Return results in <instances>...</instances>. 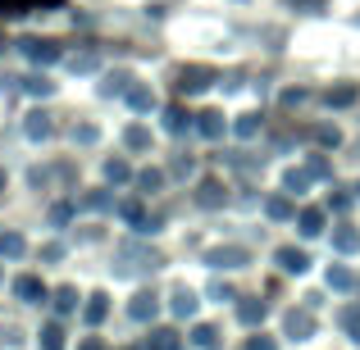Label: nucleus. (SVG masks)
I'll return each instance as SVG.
<instances>
[{
    "mask_svg": "<svg viewBox=\"0 0 360 350\" xmlns=\"http://www.w3.org/2000/svg\"><path fill=\"white\" fill-rule=\"evenodd\" d=\"M0 255H9V260H18V255H23V236L5 232V236H0Z\"/></svg>",
    "mask_w": 360,
    "mask_h": 350,
    "instance_id": "nucleus-9",
    "label": "nucleus"
},
{
    "mask_svg": "<svg viewBox=\"0 0 360 350\" xmlns=\"http://www.w3.org/2000/svg\"><path fill=\"white\" fill-rule=\"evenodd\" d=\"M155 314V296H137L132 300V318H150Z\"/></svg>",
    "mask_w": 360,
    "mask_h": 350,
    "instance_id": "nucleus-13",
    "label": "nucleus"
},
{
    "mask_svg": "<svg viewBox=\"0 0 360 350\" xmlns=\"http://www.w3.org/2000/svg\"><path fill=\"white\" fill-rule=\"evenodd\" d=\"M128 146H132V150L150 146V132H146V128H128Z\"/></svg>",
    "mask_w": 360,
    "mask_h": 350,
    "instance_id": "nucleus-18",
    "label": "nucleus"
},
{
    "mask_svg": "<svg viewBox=\"0 0 360 350\" xmlns=\"http://www.w3.org/2000/svg\"><path fill=\"white\" fill-rule=\"evenodd\" d=\"M201 201L205 205H219L224 196H219V182H201Z\"/></svg>",
    "mask_w": 360,
    "mask_h": 350,
    "instance_id": "nucleus-23",
    "label": "nucleus"
},
{
    "mask_svg": "<svg viewBox=\"0 0 360 350\" xmlns=\"http://www.w3.org/2000/svg\"><path fill=\"white\" fill-rule=\"evenodd\" d=\"M73 305H78V300H73V287H60V300H55V309H60V314H69Z\"/></svg>",
    "mask_w": 360,
    "mask_h": 350,
    "instance_id": "nucleus-22",
    "label": "nucleus"
},
{
    "mask_svg": "<svg viewBox=\"0 0 360 350\" xmlns=\"http://www.w3.org/2000/svg\"><path fill=\"white\" fill-rule=\"evenodd\" d=\"M255 318H264V305H242V323H255Z\"/></svg>",
    "mask_w": 360,
    "mask_h": 350,
    "instance_id": "nucleus-29",
    "label": "nucleus"
},
{
    "mask_svg": "<svg viewBox=\"0 0 360 350\" xmlns=\"http://www.w3.org/2000/svg\"><path fill=\"white\" fill-rule=\"evenodd\" d=\"M356 245H360V236H356L352 228H347V232H338V250H356Z\"/></svg>",
    "mask_w": 360,
    "mask_h": 350,
    "instance_id": "nucleus-26",
    "label": "nucleus"
},
{
    "mask_svg": "<svg viewBox=\"0 0 360 350\" xmlns=\"http://www.w3.org/2000/svg\"><path fill=\"white\" fill-rule=\"evenodd\" d=\"M210 78H214L210 69H183L178 87H183V91H201V87H210Z\"/></svg>",
    "mask_w": 360,
    "mask_h": 350,
    "instance_id": "nucleus-2",
    "label": "nucleus"
},
{
    "mask_svg": "<svg viewBox=\"0 0 360 350\" xmlns=\"http://www.w3.org/2000/svg\"><path fill=\"white\" fill-rule=\"evenodd\" d=\"M306 5H315V9H319V0H306Z\"/></svg>",
    "mask_w": 360,
    "mask_h": 350,
    "instance_id": "nucleus-36",
    "label": "nucleus"
},
{
    "mask_svg": "<svg viewBox=\"0 0 360 350\" xmlns=\"http://www.w3.org/2000/svg\"><path fill=\"white\" fill-rule=\"evenodd\" d=\"M14 291H18V296L27 300V305H37V300H46V287H41L37 278H18V282H14Z\"/></svg>",
    "mask_w": 360,
    "mask_h": 350,
    "instance_id": "nucleus-3",
    "label": "nucleus"
},
{
    "mask_svg": "<svg viewBox=\"0 0 360 350\" xmlns=\"http://www.w3.org/2000/svg\"><path fill=\"white\" fill-rule=\"evenodd\" d=\"M27 137H51V119L32 114V119H27Z\"/></svg>",
    "mask_w": 360,
    "mask_h": 350,
    "instance_id": "nucleus-12",
    "label": "nucleus"
},
{
    "mask_svg": "<svg viewBox=\"0 0 360 350\" xmlns=\"http://www.w3.org/2000/svg\"><path fill=\"white\" fill-rule=\"evenodd\" d=\"M128 100H132V109H155V96H150L146 87H137V91H132Z\"/></svg>",
    "mask_w": 360,
    "mask_h": 350,
    "instance_id": "nucleus-14",
    "label": "nucleus"
},
{
    "mask_svg": "<svg viewBox=\"0 0 360 350\" xmlns=\"http://www.w3.org/2000/svg\"><path fill=\"white\" fill-rule=\"evenodd\" d=\"M82 350H101V342H82Z\"/></svg>",
    "mask_w": 360,
    "mask_h": 350,
    "instance_id": "nucleus-35",
    "label": "nucleus"
},
{
    "mask_svg": "<svg viewBox=\"0 0 360 350\" xmlns=\"http://www.w3.org/2000/svg\"><path fill=\"white\" fill-rule=\"evenodd\" d=\"M269 214H274V219H288V214H292V205L283 201V196H274V201H269Z\"/></svg>",
    "mask_w": 360,
    "mask_h": 350,
    "instance_id": "nucleus-25",
    "label": "nucleus"
},
{
    "mask_svg": "<svg viewBox=\"0 0 360 350\" xmlns=\"http://www.w3.org/2000/svg\"><path fill=\"white\" fill-rule=\"evenodd\" d=\"M251 350H274V342H251Z\"/></svg>",
    "mask_w": 360,
    "mask_h": 350,
    "instance_id": "nucleus-34",
    "label": "nucleus"
},
{
    "mask_svg": "<svg viewBox=\"0 0 360 350\" xmlns=\"http://www.w3.org/2000/svg\"><path fill=\"white\" fill-rule=\"evenodd\" d=\"M192 342L201 346V350H210L214 342H219V332H214V328H196V332H192Z\"/></svg>",
    "mask_w": 360,
    "mask_h": 350,
    "instance_id": "nucleus-17",
    "label": "nucleus"
},
{
    "mask_svg": "<svg viewBox=\"0 0 360 350\" xmlns=\"http://www.w3.org/2000/svg\"><path fill=\"white\" fill-rule=\"evenodd\" d=\"M255 128H260V114H242V123H238V137H255Z\"/></svg>",
    "mask_w": 360,
    "mask_h": 350,
    "instance_id": "nucleus-19",
    "label": "nucleus"
},
{
    "mask_svg": "<svg viewBox=\"0 0 360 350\" xmlns=\"http://www.w3.org/2000/svg\"><path fill=\"white\" fill-rule=\"evenodd\" d=\"M137 182H141V187H146V191H155V187H160V182H165V177H160V173H141V177H137Z\"/></svg>",
    "mask_w": 360,
    "mask_h": 350,
    "instance_id": "nucleus-32",
    "label": "nucleus"
},
{
    "mask_svg": "<svg viewBox=\"0 0 360 350\" xmlns=\"http://www.w3.org/2000/svg\"><path fill=\"white\" fill-rule=\"evenodd\" d=\"M73 69H78V73H87V69H96V55H78V60H73Z\"/></svg>",
    "mask_w": 360,
    "mask_h": 350,
    "instance_id": "nucleus-31",
    "label": "nucleus"
},
{
    "mask_svg": "<svg viewBox=\"0 0 360 350\" xmlns=\"http://www.w3.org/2000/svg\"><path fill=\"white\" fill-rule=\"evenodd\" d=\"M356 100V91L352 87H338V91H328V105H352Z\"/></svg>",
    "mask_w": 360,
    "mask_h": 350,
    "instance_id": "nucleus-20",
    "label": "nucleus"
},
{
    "mask_svg": "<svg viewBox=\"0 0 360 350\" xmlns=\"http://www.w3.org/2000/svg\"><path fill=\"white\" fill-rule=\"evenodd\" d=\"M342 323H347V332H352V337H360V305H356V309H347Z\"/></svg>",
    "mask_w": 360,
    "mask_h": 350,
    "instance_id": "nucleus-27",
    "label": "nucleus"
},
{
    "mask_svg": "<svg viewBox=\"0 0 360 350\" xmlns=\"http://www.w3.org/2000/svg\"><path fill=\"white\" fill-rule=\"evenodd\" d=\"M310 328H315V318L310 314H288V337H297V342H306Z\"/></svg>",
    "mask_w": 360,
    "mask_h": 350,
    "instance_id": "nucleus-5",
    "label": "nucleus"
},
{
    "mask_svg": "<svg viewBox=\"0 0 360 350\" xmlns=\"http://www.w3.org/2000/svg\"><path fill=\"white\" fill-rule=\"evenodd\" d=\"M319 141H324V146H338V128H319Z\"/></svg>",
    "mask_w": 360,
    "mask_h": 350,
    "instance_id": "nucleus-33",
    "label": "nucleus"
},
{
    "mask_svg": "<svg viewBox=\"0 0 360 350\" xmlns=\"http://www.w3.org/2000/svg\"><path fill=\"white\" fill-rule=\"evenodd\" d=\"M319 228H324V214H319V210H306V214H301V232H306V236H315Z\"/></svg>",
    "mask_w": 360,
    "mask_h": 350,
    "instance_id": "nucleus-10",
    "label": "nucleus"
},
{
    "mask_svg": "<svg viewBox=\"0 0 360 350\" xmlns=\"http://www.w3.org/2000/svg\"><path fill=\"white\" fill-rule=\"evenodd\" d=\"M0 187H5V173H0Z\"/></svg>",
    "mask_w": 360,
    "mask_h": 350,
    "instance_id": "nucleus-37",
    "label": "nucleus"
},
{
    "mask_svg": "<svg viewBox=\"0 0 360 350\" xmlns=\"http://www.w3.org/2000/svg\"><path fill=\"white\" fill-rule=\"evenodd\" d=\"M32 0H0V18H14V14H27Z\"/></svg>",
    "mask_w": 360,
    "mask_h": 350,
    "instance_id": "nucleus-11",
    "label": "nucleus"
},
{
    "mask_svg": "<svg viewBox=\"0 0 360 350\" xmlns=\"http://www.w3.org/2000/svg\"><path fill=\"white\" fill-rule=\"evenodd\" d=\"M196 128H201V137H219V132H224V114H214V109H210V114H201Z\"/></svg>",
    "mask_w": 360,
    "mask_h": 350,
    "instance_id": "nucleus-8",
    "label": "nucleus"
},
{
    "mask_svg": "<svg viewBox=\"0 0 360 350\" xmlns=\"http://www.w3.org/2000/svg\"><path fill=\"white\" fill-rule=\"evenodd\" d=\"M105 177H110V182H128V164H123V159H110V164H105Z\"/></svg>",
    "mask_w": 360,
    "mask_h": 350,
    "instance_id": "nucleus-15",
    "label": "nucleus"
},
{
    "mask_svg": "<svg viewBox=\"0 0 360 350\" xmlns=\"http://www.w3.org/2000/svg\"><path fill=\"white\" fill-rule=\"evenodd\" d=\"M23 55L37 60V64H55V60H60V46H55V41H23Z\"/></svg>",
    "mask_w": 360,
    "mask_h": 350,
    "instance_id": "nucleus-1",
    "label": "nucleus"
},
{
    "mask_svg": "<svg viewBox=\"0 0 360 350\" xmlns=\"http://www.w3.org/2000/svg\"><path fill=\"white\" fill-rule=\"evenodd\" d=\"M278 264H283V269H288V273H306V255H301V250H278Z\"/></svg>",
    "mask_w": 360,
    "mask_h": 350,
    "instance_id": "nucleus-6",
    "label": "nucleus"
},
{
    "mask_svg": "<svg viewBox=\"0 0 360 350\" xmlns=\"http://www.w3.org/2000/svg\"><path fill=\"white\" fill-rule=\"evenodd\" d=\"M328 287L347 291V287H352V273H347V269H333V273H328Z\"/></svg>",
    "mask_w": 360,
    "mask_h": 350,
    "instance_id": "nucleus-21",
    "label": "nucleus"
},
{
    "mask_svg": "<svg viewBox=\"0 0 360 350\" xmlns=\"http://www.w3.org/2000/svg\"><path fill=\"white\" fill-rule=\"evenodd\" d=\"M60 342H64L60 328H46V332H41V346H46V350H60Z\"/></svg>",
    "mask_w": 360,
    "mask_h": 350,
    "instance_id": "nucleus-24",
    "label": "nucleus"
},
{
    "mask_svg": "<svg viewBox=\"0 0 360 350\" xmlns=\"http://www.w3.org/2000/svg\"><path fill=\"white\" fill-rule=\"evenodd\" d=\"M242 260H246V250H233V245H229V250H214V255H210L214 269H242Z\"/></svg>",
    "mask_w": 360,
    "mask_h": 350,
    "instance_id": "nucleus-4",
    "label": "nucleus"
},
{
    "mask_svg": "<svg viewBox=\"0 0 360 350\" xmlns=\"http://www.w3.org/2000/svg\"><path fill=\"white\" fill-rule=\"evenodd\" d=\"M27 91H32V96H46V91H51V82H46V78H27Z\"/></svg>",
    "mask_w": 360,
    "mask_h": 350,
    "instance_id": "nucleus-30",
    "label": "nucleus"
},
{
    "mask_svg": "<svg viewBox=\"0 0 360 350\" xmlns=\"http://www.w3.org/2000/svg\"><path fill=\"white\" fill-rule=\"evenodd\" d=\"M105 296H91V305H87V323H101V318H105Z\"/></svg>",
    "mask_w": 360,
    "mask_h": 350,
    "instance_id": "nucleus-16",
    "label": "nucleus"
},
{
    "mask_svg": "<svg viewBox=\"0 0 360 350\" xmlns=\"http://www.w3.org/2000/svg\"><path fill=\"white\" fill-rule=\"evenodd\" d=\"M174 314H178V318L196 314V296H192V291H187V287H183V291H178V296H174Z\"/></svg>",
    "mask_w": 360,
    "mask_h": 350,
    "instance_id": "nucleus-7",
    "label": "nucleus"
},
{
    "mask_svg": "<svg viewBox=\"0 0 360 350\" xmlns=\"http://www.w3.org/2000/svg\"><path fill=\"white\" fill-rule=\"evenodd\" d=\"M187 128V114L183 109H169V132H183Z\"/></svg>",
    "mask_w": 360,
    "mask_h": 350,
    "instance_id": "nucleus-28",
    "label": "nucleus"
}]
</instances>
